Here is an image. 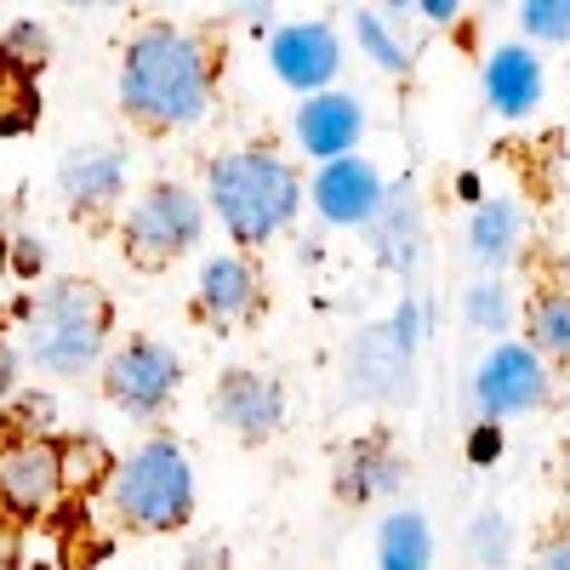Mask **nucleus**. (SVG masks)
<instances>
[{"instance_id": "nucleus-1", "label": "nucleus", "mask_w": 570, "mask_h": 570, "mask_svg": "<svg viewBox=\"0 0 570 570\" xmlns=\"http://www.w3.org/2000/svg\"><path fill=\"white\" fill-rule=\"evenodd\" d=\"M217 80H223V58L206 29L177 18H142L120 46L115 91H120V115L137 131L171 137V131H195L212 115Z\"/></svg>"}, {"instance_id": "nucleus-2", "label": "nucleus", "mask_w": 570, "mask_h": 570, "mask_svg": "<svg viewBox=\"0 0 570 570\" xmlns=\"http://www.w3.org/2000/svg\"><path fill=\"white\" fill-rule=\"evenodd\" d=\"M303 166L279 155L274 142H234V149L206 160L200 200L217 217V228L234 240V252H268L279 234H292L303 217Z\"/></svg>"}, {"instance_id": "nucleus-3", "label": "nucleus", "mask_w": 570, "mask_h": 570, "mask_svg": "<svg viewBox=\"0 0 570 570\" xmlns=\"http://www.w3.org/2000/svg\"><path fill=\"white\" fill-rule=\"evenodd\" d=\"M18 320H23V365L80 383L98 376L104 354L115 348V303L98 279L86 274H58L40 279L29 297H18Z\"/></svg>"}, {"instance_id": "nucleus-4", "label": "nucleus", "mask_w": 570, "mask_h": 570, "mask_svg": "<svg viewBox=\"0 0 570 570\" xmlns=\"http://www.w3.org/2000/svg\"><path fill=\"white\" fill-rule=\"evenodd\" d=\"M104 508L131 537L188 531V519L200 508V480H195V462H188L183 440L155 428V434H142L126 456H115L109 480H104Z\"/></svg>"}, {"instance_id": "nucleus-5", "label": "nucleus", "mask_w": 570, "mask_h": 570, "mask_svg": "<svg viewBox=\"0 0 570 570\" xmlns=\"http://www.w3.org/2000/svg\"><path fill=\"white\" fill-rule=\"evenodd\" d=\"M206 200H200V188H188L177 177H155L149 188H137L131 206L120 212V252L131 268H171L183 257H195L200 240H206Z\"/></svg>"}, {"instance_id": "nucleus-6", "label": "nucleus", "mask_w": 570, "mask_h": 570, "mask_svg": "<svg viewBox=\"0 0 570 570\" xmlns=\"http://www.w3.org/2000/svg\"><path fill=\"white\" fill-rule=\"evenodd\" d=\"M559 400V376L548 360H537L519 337H502L480 354L468 376V411L473 422H508V416H537Z\"/></svg>"}, {"instance_id": "nucleus-7", "label": "nucleus", "mask_w": 570, "mask_h": 570, "mask_svg": "<svg viewBox=\"0 0 570 570\" xmlns=\"http://www.w3.org/2000/svg\"><path fill=\"white\" fill-rule=\"evenodd\" d=\"M104 400L131 422H160L183 394V354L160 337H126L98 365Z\"/></svg>"}, {"instance_id": "nucleus-8", "label": "nucleus", "mask_w": 570, "mask_h": 570, "mask_svg": "<svg viewBox=\"0 0 570 570\" xmlns=\"http://www.w3.org/2000/svg\"><path fill=\"white\" fill-rule=\"evenodd\" d=\"M348 46L331 18H292L268 29V75L292 91V98H314L343 80Z\"/></svg>"}, {"instance_id": "nucleus-9", "label": "nucleus", "mask_w": 570, "mask_h": 570, "mask_svg": "<svg viewBox=\"0 0 570 570\" xmlns=\"http://www.w3.org/2000/svg\"><path fill=\"white\" fill-rule=\"evenodd\" d=\"M63 456L58 440H18L0 434V519L7 525H40L63 502Z\"/></svg>"}, {"instance_id": "nucleus-10", "label": "nucleus", "mask_w": 570, "mask_h": 570, "mask_svg": "<svg viewBox=\"0 0 570 570\" xmlns=\"http://www.w3.org/2000/svg\"><path fill=\"white\" fill-rule=\"evenodd\" d=\"M212 416L228 440L240 445H268L285 434V416H292V394L274 371L257 365H228L212 389Z\"/></svg>"}, {"instance_id": "nucleus-11", "label": "nucleus", "mask_w": 570, "mask_h": 570, "mask_svg": "<svg viewBox=\"0 0 570 570\" xmlns=\"http://www.w3.org/2000/svg\"><path fill=\"white\" fill-rule=\"evenodd\" d=\"M126 177H131V160L120 142H69L58 155V200L80 217V223H104L109 212H120L126 200Z\"/></svg>"}, {"instance_id": "nucleus-12", "label": "nucleus", "mask_w": 570, "mask_h": 570, "mask_svg": "<svg viewBox=\"0 0 570 570\" xmlns=\"http://www.w3.org/2000/svg\"><path fill=\"white\" fill-rule=\"evenodd\" d=\"M405 480H411V468H405V451L394 445L389 428H365V434L343 440L337 456H331V491H337L343 508L394 502Z\"/></svg>"}, {"instance_id": "nucleus-13", "label": "nucleus", "mask_w": 570, "mask_h": 570, "mask_svg": "<svg viewBox=\"0 0 570 570\" xmlns=\"http://www.w3.org/2000/svg\"><path fill=\"white\" fill-rule=\"evenodd\" d=\"M365 126H371V109H365L360 91L331 86V91H314V98H297V109H292V149L303 160H314V166H331L343 155H360Z\"/></svg>"}, {"instance_id": "nucleus-14", "label": "nucleus", "mask_w": 570, "mask_h": 570, "mask_svg": "<svg viewBox=\"0 0 570 570\" xmlns=\"http://www.w3.org/2000/svg\"><path fill=\"white\" fill-rule=\"evenodd\" d=\"M303 195L314 206L320 223L331 228H371V217L383 212V195H389V177L376 171L371 155H343L331 166H314V177L303 183Z\"/></svg>"}, {"instance_id": "nucleus-15", "label": "nucleus", "mask_w": 570, "mask_h": 570, "mask_svg": "<svg viewBox=\"0 0 570 570\" xmlns=\"http://www.w3.org/2000/svg\"><path fill=\"white\" fill-rule=\"evenodd\" d=\"M343 371H348V389L371 405H405L416 394V348H405L389 320L383 325H365L360 337L348 343L343 354Z\"/></svg>"}, {"instance_id": "nucleus-16", "label": "nucleus", "mask_w": 570, "mask_h": 570, "mask_svg": "<svg viewBox=\"0 0 570 570\" xmlns=\"http://www.w3.org/2000/svg\"><path fill=\"white\" fill-rule=\"evenodd\" d=\"M263 268L246 252H212L195 274V320L206 325H252L263 314Z\"/></svg>"}, {"instance_id": "nucleus-17", "label": "nucleus", "mask_w": 570, "mask_h": 570, "mask_svg": "<svg viewBox=\"0 0 570 570\" xmlns=\"http://www.w3.org/2000/svg\"><path fill=\"white\" fill-rule=\"evenodd\" d=\"M480 91H485V109L497 120H531L548 98V63L537 58V46L502 40L480 63Z\"/></svg>"}, {"instance_id": "nucleus-18", "label": "nucleus", "mask_w": 570, "mask_h": 570, "mask_svg": "<svg viewBox=\"0 0 570 570\" xmlns=\"http://www.w3.org/2000/svg\"><path fill=\"white\" fill-rule=\"evenodd\" d=\"M365 246H371V263L376 268H389L400 279H411L416 263L428 257V217H422V195H416L411 177L389 183L383 212H376L371 228H365Z\"/></svg>"}, {"instance_id": "nucleus-19", "label": "nucleus", "mask_w": 570, "mask_h": 570, "mask_svg": "<svg viewBox=\"0 0 570 570\" xmlns=\"http://www.w3.org/2000/svg\"><path fill=\"white\" fill-rule=\"evenodd\" d=\"M525 246V206L508 195H485L468 212V263L480 274H502Z\"/></svg>"}, {"instance_id": "nucleus-20", "label": "nucleus", "mask_w": 570, "mask_h": 570, "mask_svg": "<svg viewBox=\"0 0 570 570\" xmlns=\"http://www.w3.org/2000/svg\"><path fill=\"white\" fill-rule=\"evenodd\" d=\"M371 570H434V525L422 508H394L376 525V564Z\"/></svg>"}, {"instance_id": "nucleus-21", "label": "nucleus", "mask_w": 570, "mask_h": 570, "mask_svg": "<svg viewBox=\"0 0 570 570\" xmlns=\"http://www.w3.org/2000/svg\"><path fill=\"white\" fill-rule=\"evenodd\" d=\"M525 343L537 360H548L553 371L570 365V292L564 285H548V292H537L525 303Z\"/></svg>"}, {"instance_id": "nucleus-22", "label": "nucleus", "mask_w": 570, "mask_h": 570, "mask_svg": "<svg viewBox=\"0 0 570 570\" xmlns=\"http://www.w3.org/2000/svg\"><path fill=\"white\" fill-rule=\"evenodd\" d=\"M354 46L383 75H411V63H416L411 40L400 29V7H360L354 12Z\"/></svg>"}, {"instance_id": "nucleus-23", "label": "nucleus", "mask_w": 570, "mask_h": 570, "mask_svg": "<svg viewBox=\"0 0 570 570\" xmlns=\"http://www.w3.org/2000/svg\"><path fill=\"white\" fill-rule=\"evenodd\" d=\"M462 320L468 331H480V337L502 343L513 320H519V303H513V285L502 274H480V279H468L462 285Z\"/></svg>"}, {"instance_id": "nucleus-24", "label": "nucleus", "mask_w": 570, "mask_h": 570, "mask_svg": "<svg viewBox=\"0 0 570 570\" xmlns=\"http://www.w3.org/2000/svg\"><path fill=\"white\" fill-rule=\"evenodd\" d=\"M58 456H63V491H104L109 480V468H115V451L91 434H58Z\"/></svg>"}, {"instance_id": "nucleus-25", "label": "nucleus", "mask_w": 570, "mask_h": 570, "mask_svg": "<svg viewBox=\"0 0 570 570\" xmlns=\"http://www.w3.org/2000/svg\"><path fill=\"white\" fill-rule=\"evenodd\" d=\"M7 422V434H18V440H58L63 434V405H58V394L52 389H18V400L0 411Z\"/></svg>"}, {"instance_id": "nucleus-26", "label": "nucleus", "mask_w": 570, "mask_h": 570, "mask_svg": "<svg viewBox=\"0 0 570 570\" xmlns=\"http://www.w3.org/2000/svg\"><path fill=\"white\" fill-rule=\"evenodd\" d=\"M513 542H519V531H513V519L502 508H480L468 519V559L480 570H508L513 564Z\"/></svg>"}, {"instance_id": "nucleus-27", "label": "nucleus", "mask_w": 570, "mask_h": 570, "mask_svg": "<svg viewBox=\"0 0 570 570\" xmlns=\"http://www.w3.org/2000/svg\"><path fill=\"white\" fill-rule=\"evenodd\" d=\"M40 120V91H35V75L12 69L0 58V137H18Z\"/></svg>"}, {"instance_id": "nucleus-28", "label": "nucleus", "mask_w": 570, "mask_h": 570, "mask_svg": "<svg viewBox=\"0 0 570 570\" xmlns=\"http://www.w3.org/2000/svg\"><path fill=\"white\" fill-rule=\"evenodd\" d=\"M0 58H7L12 69H23V75H40L46 63H52V29L35 23V18L7 23V35H0Z\"/></svg>"}, {"instance_id": "nucleus-29", "label": "nucleus", "mask_w": 570, "mask_h": 570, "mask_svg": "<svg viewBox=\"0 0 570 570\" xmlns=\"http://www.w3.org/2000/svg\"><path fill=\"white\" fill-rule=\"evenodd\" d=\"M519 12V40L525 46H564L570 40V0H525Z\"/></svg>"}, {"instance_id": "nucleus-30", "label": "nucleus", "mask_w": 570, "mask_h": 570, "mask_svg": "<svg viewBox=\"0 0 570 570\" xmlns=\"http://www.w3.org/2000/svg\"><path fill=\"white\" fill-rule=\"evenodd\" d=\"M389 331H394V337H400L405 348H416V354H422L428 331H434V303L416 297V292H405V297L394 303V314H389Z\"/></svg>"}, {"instance_id": "nucleus-31", "label": "nucleus", "mask_w": 570, "mask_h": 570, "mask_svg": "<svg viewBox=\"0 0 570 570\" xmlns=\"http://www.w3.org/2000/svg\"><path fill=\"white\" fill-rule=\"evenodd\" d=\"M468 462L473 468H497L502 462V451H508V434H502V422H473L468 428Z\"/></svg>"}, {"instance_id": "nucleus-32", "label": "nucleus", "mask_w": 570, "mask_h": 570, "mask_svg": "<svg viewBox=\"0 0 570 570\" xmlns=\"http://www.w3.org/2000/svg\"><path fill=\"white\" fill-rule=\"evenodd\" d=\"M531 570H570V519L564 525H548L531 548Z\"/></svg>"}, {"instance_id": "nucleus-33", "label": "nucleus", "mask_w": 570, "mask_h": 570, "mask_svg": "<svg viewBox=\"0 0 570 570\" xmlns=\"http://www.w3.org/2000/svg\"><path fill=\"white\" fill-rule=\"evenodd\" d=\"M18 389H23V348L0 331V411L18 400Z\"/></svg>"}, {"instance_id": "nucleus-34", "label": "nucleus", "mask_w": 570, "mask_h": 570, "mask_svg": "<svg viewBox=\"0 0 570 570\" xmlns=\"http://www.w3.org/2000/svg\"><path fill=\"white\" fill-rule=\"evenodd\" d=\"M183 570H234V559H228V548L217 537H200V542H188Z\"/></svg>"}, {"instance_id": "nucleus-35", "label": "nucleus", "mask_w": 570, "mask_h": 570, "mask_svg": "<svg viewBox=\"0 0 570 570\" xmlns=\"http://www.w3.org/2000/svg\"><path fill=\"white\" fill-rule=\"evenodd\" d=\"M46 268V246H40V234H12V274L35 279Z\"/></svg>"}, {"instance_id": "nucleus-36", "label": "nucleus", "mask_w": 570, "mask_h": 570, "mask_svg": "<svg viewBox=\"0 0 570 570\" xmlns=\"http://www.w3.org/2000/svg\"><path fill=\"white\" fill-rule=\"evenodd\" d=\"M422 23H440V29H451V23H462V0H416V7H411Z\"/></svg>"}, {"instance_id": "nucleus-37", "label": "nucleus", "mask_w": 570, "mask_h": 570, "mask_svg": "<svg viewBox=\"0 0 570 570\" xmlns=\"http://www.w3.org/2000/svg\"><path fill=\"white\" fill-rule=\"evenodd\" d=\"M456 200H462L468 212L485 200V183H480V171H473V166H462V171H456Z\"/></svg>"}, {"instance_id": "nucleus-38", "label": "nucleus", "mask_w": 570, "mask_h": 570, "mask_svg": "<svg viewBox=\"0 0 570 570\" xmlns=\"http://www.w3.org/2000/svg\"><path fill=\"white\" fill-rule=\"evenodd\" d=\"M12 553H18V537H12V525H7V519H0V570L12 564Z\"/></svg>"}, {"instance_id": "nucleus-39", "label": "nucleus", "mask_w": 570, "mask_h": 570, "mask_svg": "<svg viewBox=\"0 0 570 570\" xmlns=\"http://www.w3.org/2000/svg\"><path fill=\"white\" fill-rule=\"evenodd\" d=\"M559 480H564V491H570V451H564V473H559Z\"/></svg>"}]
</instances>
